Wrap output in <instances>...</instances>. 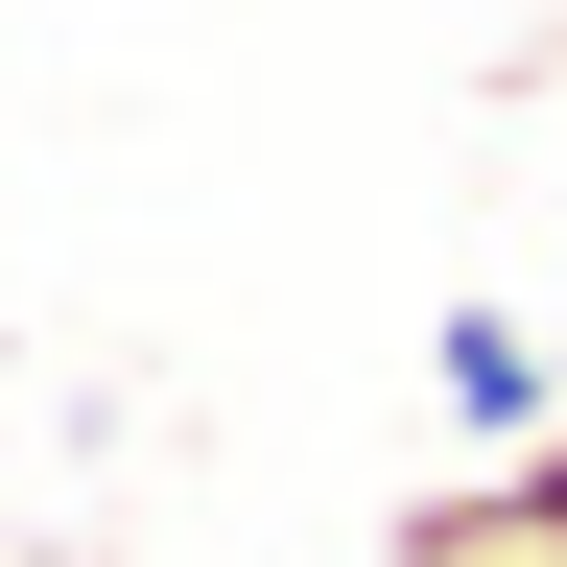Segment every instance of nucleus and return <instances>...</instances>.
<instances>
[{"label": "nucleus", "instance_id": "obj_1", "mask_svg": "<svg viewBox=\"0 0 567 567\" xmlns=\"http://www.w3.org/2000/svg\"><path fill=\"white\" fill-rule=\"evenodd\" d=\"M425 402H450V450H520V425L567 402V354L520 308H450V331H425Z\"/></svg>", "mask_w": 567, "mask_h": 567}, {"label": "nucleus", "instance_id": "obj_2", "mask_svg": "<svg viewBox=\"0 0 567 567\" xmlns=\"http://www.w3.org/2000/svg\"><path fill=\"white\" fill-rule=\"evenodd\" d=\"M379 567H544V520H520V473L473 450L450 496H402V544H379Z\"/></svg>", "mask_w": 567, "mask_h": 567}, {"label": "nucleus", "instance_id": "obj_3", "mask_svg": "<svg viewBox=\"0 0 567 567\" xmlns=\"http://www.w3.org/2000/svg\"><path fill=\"white\" fill-rule=\"evenodd\" d=\"M496 473H520V520H544V567H567V402H544V425H520Z\"/></svg>", "mask_w": 567, "mask_h": 567}]
</instances>
